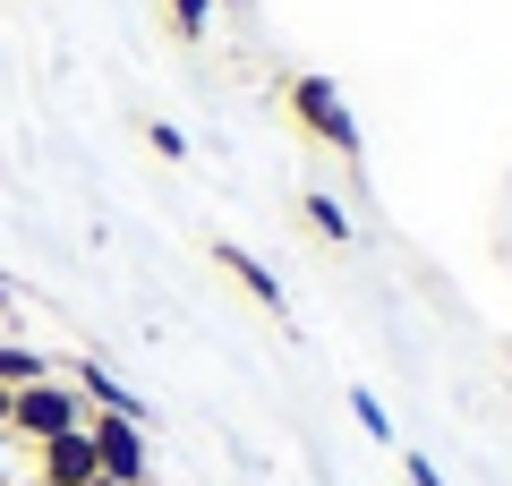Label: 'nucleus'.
Listing matches in <instances>:
<instances>
[{"instance_id":"f257e3e1","label":"nucleus","mask_w":512,"mask_h":486,"mask_svg":"<svg viewBox=\"0 0 512 486\" xmlns=\"http://www.w3.org/2000/svg\"><path fill=\"white\" fill-rule=\"evenodd\" d=\"M69 427H86V393H77L60 367L9 393V435H18V444H52V435H69Z\"/></svg>"},{"instance_id":"f03ea898","label":"nucleus","mask_w":512,"mask_h":486,"mask_svg":"<svg viewBox=\"0 0 512 486\" xmlns=\"http://www.w3.org/2000/svg\"><path fill=\"white\" fill-rule=\"evenodd\" d=\"M282 103H291V120L308 128L316 145L359 154V120H350V103H342V86H333V77H291V86H282Z\"/></svg>"},{"instance_id":"7ed1b4c3","label":"nucleus","mask_w":512,"mask_h":486,"mask_svg":"<svg viewBox=\"0 0 512 486\" xmlns=\"http://www.w3.org/2000/svg\"><path fill=\"white\" fill-rule=\"evenodd\" d=\"M86 435H94V461H103L111 486H146V427L137 418H111V410H86Z\"/></svg>"},{"instance_id":"20e7f679","label":"nucleus","mask_w":512,"mask_h":486,"mask_svg":"<svg viewBox=\"0 0 512 486\" xmlns=\"http://www.w3.org/2000/svg\"><path fill=\"white\" fill-rule=\"evenodd\" d=\"M35 469H43V486H94V478H103V461H94V435H86V427H69V435H52V444H35Z\"/></svg>"},{"instance_id":"39448f33","label":"nucleus","mask_w":512,"mask_h":486,"mask_svg":"<svg viewBox=\"0 0 512 486\" xmlns=\"http://www.w3.org/2000/svg\"><path fill=\"white\" fill-rule=\"evenodd\" d=\"M77 393H86V410H111V418H137V427H146V401H137V393H128V384L120 376H111V367H94V359H77Z\"/></svg>"},{"instance_id":"423d86ee","label":"nucleus","mask_w":512,"mask_h":486,"mask_svg":"<svg viewBox=\"0 0 512 486\" xmlns=\"http://www.w3.org/2000/svg\"><path fill=\"white\" fill-rule=\"evenodd\" d=\"M214 265H222V273H231V282H239V290H248V299H256V307H274V316H282V282H274V273H265V265H256V256H248V248H239V239H214Z\"/></svg>"},{"instance_id":"0eeeda50","label":"nucleus","mask_w":512,"mask_h":486,"mask_svg":"<svg viewBox=\"0 0 512 486\" xmlns=\"http://www.w3.org/2000/svg\"><path fill=\"white\" fill-rule=\"evenodd\" d=\"M35 376H52V359H35L26 342H0V393H18V384H35Z\"/></svg>"},{"instance_id":"6e6552de","label":"nucleus","mask_w":512,"mask_h":486,"mask_svg":"<svg viewBox=\"0 0 512 486\" xmlns=\"http://www.w3.org/2000/svg\"><path fill=\"white\" fill-rule=\"evenodd\" d=\"M205 26H214V0H171V35L180 43H205Z\"/></svg>"},{"instance_id":"1a4fd4ad","label":"nucleus","mask_w":512,"mask_h":486,"mask_svg":"<svg viewBox=\"0 0 512 486\" xmlns=\"http://www.w3.org/2000/svg\"><path fill=\"white\" fill-rule=\"evenodd\" d=\"M308 222H316V231L333 239V248H350V214H342L333 197H308Z\"/></svg>"},{"instance_id":"9d476101","label":"nucleus","mask_w":512,"mask_h":486,"mask_svg":"<svg viewBox=\"0 0 512 486\" xmlns=\"http://www.w3.org/2000/svg\"><path fill=\"white\" fill-rule=\"evenodd\" d=\"M146 145H154V154H163V162H180V154H188V137H180V128H171V120H154V128H146Z\"/></svg>"},{"instance_id":"9b49d317","label":"nucleus","mask_w":512,"mask_h":486,"mask_svg":"<svg viewBox=\"0 0 512 486\" xmlns=\"http://www.w3.org/2000/svg\"><path fill=\"white\" fill-rule=\"evenodd\" d=\"M0 486H9V435H0Z\"/></svg>"},{"instance_id":"f8f14e48","label":"nucleus","mask_w":512,"mask_h":486,"mask_svg":"<svg viewBox=\"0 0 512 486\" xmlns=\"http://www.w3.org/2000/svg\"><path fill=\"white\" fill-rule=\"evenodd\" d=\"M0 299H9V282H0Z\"/></svg>"},{"instance_id":"ddd939ff","label":"nucleus","mask_w":512,"mask_h":486,"mask_svg":"<svg viewBox=\"0 0 512 486\" xmlns=\"http://www.w3.org/2000/svg\"><path fill=\"white\" fill-rule=\"evenodd\" d=\"M94 486H111V478H94Z\"/></svg>"}]
</instances>
